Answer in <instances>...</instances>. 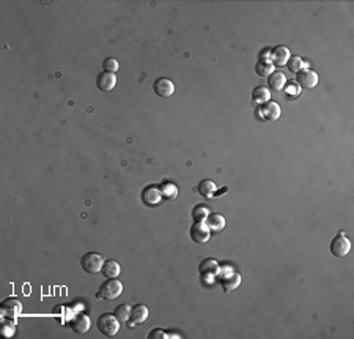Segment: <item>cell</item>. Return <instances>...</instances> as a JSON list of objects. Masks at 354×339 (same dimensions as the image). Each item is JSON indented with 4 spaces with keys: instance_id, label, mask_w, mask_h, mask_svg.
Instances as JSON below:
<instances>
[{
    "instance_id": "6da1fadb",
    "label": "cell",
    "mask_w": 354,
    "mask_h": 339,
    "mask_svg": "<svg viewBox=\"0 0 354 339\" xmlns=\"http://www.w3.org/2000/svg\"><path fill=\"white\" fill-rule=\"evenodd\" d=\"M96 325H98V330L107 337H113L118 334V331H120V320L116 319L115 314L107 312V314L99 315Z\"/></svg>"
},
{
    "instance_id": "7a4b0ae2",
    "label": "cell",
    "mask_w": 354,
    "mask_h": 339,
    "mask_svg": "<svg viewBox=\"0 0 354 339\" xmlns=\"http://www.w3.org/2000/svg\"><path fill=\"white\" fill-rule=\"evenodd\" d=\"M122 294H123V284L115 278V279H107L105 283H102L96 297L107 300V301H113L116 298H120Z\"/></svg>"
},
{
    "instance_id": "3957f363",
    "label": "cell",
    "mask_w": 354,
    "mask_h": 339,
    "mask_svg": "<svg viewBox=\"0 0 354 339\" xmlns=\"http://www.w3.org/2000/svg\"><path fill=\"white\" fill-rule=\"evenodd\" d=\"M104 257L98 252H87L84 257H82L80 265L84 268V272L91 273V275H96L101 273L102 270V265H104Z\"/></svg>"
},
{
    "instance_id": "277c9868",
    "label": "cell",
    "mask_w": 354,
    "mask_h": 339,
    "mask_svg": "<svg viewBox=\"0 0 354 339\" xmlns=\"http://www.w3.org/2000/svg\"><path fill=\"white\" fill-rule=\"evenodd\" d=\"M225 272L227 273H220V270H219L217 278H219V281L222 284L223 292H231L241 284V276H240V273L233 272L231 268H228V270H225Z\"/></svg>"
},
{
    "instance_id": "5b68a950",
    "label": "cell",
    "mask_w": 354,
    "mask_h": 339,
    "mask_svg": "<svg viewBox=\"0 0 354 339\" xmlns=\"http://www.w3.org/2000/svg\"><path fill=\"white\" fill-rule=\"evenodd\" d=\"M351 251V241L343 235V232H340L338 235L330 241V252L335 257H345Z\"/></svg>"
},
{
    "instance_id": "8992f818",
    "label": "cell",
    "mask_w": 354,
    "mask_h": 339,
    "mask_svg": "<svg viewBox=\"0 0 354 339\" xmlns=\"http://www.w3.org/2000/svg\"><path fill=\"white\" fill-rule=\"evenodd\" d=\"M0 309H2L4 317L16 320V317L22 312V303L18 298H7V300L2 301V306H0Z\"/></svg>"
},
{
    "instance_id": "52a82bcc",
    "label": "cell",
    "mask_w": 354,
    "mask_h": 339,
    "mask_svg": "<svg viewBox=\"0 0 354 339\" xmlns=\"http://www.w3.org/2000/svg\"><path fill=\"white\" fill-rule=\"evenodd\" d=\"M296 80L299 87L305 89V90H312L318 86V74L313 71V69H301L296 76Z\"/></svg>"
},
{
    "instance_id": "ba28073f",
    "label": "cell",
    "mask_w": 354,
    "mask_h": 339,
    "mask_svg": "<svg viewBox=\"0 0 354 339\" xmlns=\"http://www.w3.org/2000/svg\"><path fill=\"white\" fill-rule=\"evenodd\" d=\"M189 233H191V238L198 244H203L211 238V230L206 223H194Z\"/></svg>"
},
{
    "instance_id": "9c48e42d",
    "label": "cell",
    "mask_w": 354,
    "mask_h": 339,
    "mask_svg": "<svg viewBox=\"0 0 354 339\" xmlns=\"http://www.w3.org/2000/svg\"><path fill=\"white\" fill-rule=\"evenodd\" d=\"M219 270L220 268H219V265L214 259H206L198 267V272H200V275H202V278L205 279V281H211V279L217 278Z\"/></svg>"
},
{
    "instance_id": "30bf717a",
    "label": "cell",
    "mask_w": 354,
    "mask_h": 339,
    "mask_svg": "<svg viewBox=\"0 0 354 339\" xmlns=\"http://www.w3.org/2000/svg\"><path fill=\"white\" fill-rule=\"evenodd\" d=\"M280 114H282L280 106L274 101H268V103L262 104V109H260V117H262L263 120H268V122L279 120Z\"/></svg>"
},
{
    "instance_id": "8fae6325",
    "label": "cell",
    "mask_w": 354,
    "mask_h": 339,
    "mask_svg": "<svg viewBox=\"0 0 354 339\" xmlns=\"http://www.w3.org/2000/svg\"><path fill=\"white\" fill-rule=\"evenodd\" d=\"M153 90H155V93L161 98H170L175 93V86H173V82L170 79L161 77V79L156 80L155 86H153Z\"/></svg>"
},
{
    "instance_id": "7c38bea8",
    "label": "cell",
    "mask_w": 354,
    "mask_h": 339,
    "mask_svg": "<svg viewBox=\"0 0 354 339\" xmlns=\"http://www.w3.org/2000/svg\"><path fill=\"white\" fill-rule=\"evenodd\" d=\"M69 326H71V330H73L74 333H77V334H85V333L90 330L91 322H90V317H88L87 314H77L76 317L71 319Z\"/></svg>"
},
{
    "instance_id": "4fadbf2b",
    "label": "cell",
    "mask_w": 354,
    "mask_h": 339,
    "mask_svg": "<svg viewBox=\"0 0 354 339\" xmlns=\"http://www.w3.org/2000/svg\"><path fill=\"white\" fill-rule=\"evenodd\" d=\"M148 314L150 311L145 305H137L136 308H133L131 319H129V328H133V326L140 325V323H145L148 319Z\"/></svg>"
},
{
    "instance_id": "5bb4252c",
    "label": "cell",
    "mask_w": 354,
    "mask_h": 339,
    "mask_svg": "<svg viewBox=\"0 0 354 339\" xmlns=\"http://www.w3.org/2000/svg\"><path fill=\"white\" fill-rule=\"evenodd\" d=\"M96 86L99 90L102 92H112L116 86V76L113 73H107V71H104L98 76L96 79Z\"/></svg>"
},
{
    "instance_id": "9a60e30c",
    "label": "cell",
    "mask_w": 354,
    "mask_h": 339,
    "mask_svg": "<svg viewBox=\"0 0 354 339\" xmlns=\"http://www.w3.org/2000/svg\"><path fill=\"white\" fill-rule=\"evenodd\" d=\"M142 199H144V202L148 205V207H155L161 202V190L156 188V186H147L144 190V194H142Z\"/></svg>"
},
{
    "instance_id": "2e32d148",
    "label": "cell",
    "mask_w": 354,
    "mask_h": 339,
    "mask_svg": "<svg viewBox=\"0 0 354 339\" xmlns=\"http://www.w3.org/2000/svg\"><path fill=\"white\" fill-rule=\"evenodd\" d=\"M290 51L288 48H285V46H279V48H276L273 51V55H271V58H273V63L276 66H283V65H287V62L290 60Z\"/></svg>"
},
{
    "instance_id": "e0dca14e",
    "label": "cell",
    "mask_w": 354,
    "mask_h": 339,
    "mask_svg": "<svg viewBox=\"0 0 354 339\" xmlns=\"http://www.w3.org/2000/svg\"><path fill=\"white\" fill-rule=\"evenodd\" d=\"M206 226L209 227V230L212 232H222L223 227H225V218L219 213H209L206 218Z\"/></svg>"
},
{
    "instance_id": "ac0fdd59",
    "label": "cell",
    "mask_w": 354,
    "mask_h": 339,
    "mask_svg": "<svg viewBox=\"0 0 354 339\" xmlns=\"http://www.w3.org/2000/svg\"><path fill=\"white\" fill-rule=\"evenodd\" d=\"M102 275L109 279H115L118 275L122 273V268H120V264L116 261H105L104 265H102Z\"/></svg>"
},
{
    "instance_id": "d6986e66",
    "label": "cell",
    "mask_w": 354,
    "mask_h": 339,
    "mask_svg": "<svg viewBox=\"0 0 354 339\" xmlns=\"http://www.w3.org/2000/svg\"><path fill=\"white\" fill-rule=\"evenodd\" d=\"M161 196L164 201H175L176 197H178V188H176V185L167 182V183H162L161 186Z\"/></svg>"
},
{
    "instance_id": "ffe728a7",
    "label": "cell",
    "mask_w": 354,
    "mask_h": 339,
    "mask_svg": "<svg viewBox=\"0 0 354 339\" xmlns=\"http://www.w3.org/2000/svg\"><path fill=\"white\" fill-rule=\"evenodd\" d=\"M197 191L200 193V196L211 199V197H214V194H216V183L211 182V180H202L198 185Z\"/></svg>"
},
{
    "instance_id": "44dd1931",
    "label": "cell",
    "mask_w": 354,
    "mask_h": 339,
    "mask_svg": "<svg viewBox=\"0 0 354 339\" xmlns=\"http://www.w3.org/2000/svg\"><path fill=\"white\" fill-rule=\"evenodd\" d=\"M252 101L255 104H265V103L271 101V92H269V89H266V87H257V89H254V92H252Z\"/></svg>"
},
{
    "instance_id": "7402d4cb",
    "label": "cell",
    "mask_w": 354,
    "mask_h": 339,
    "mask_svg": "<svg viewBox=\"0 0 354 339\" xmlns=\"http://www.w3.org/2000/svg\"><path fill=\"white\" fill-rule=\"evenodd\" d=\"M255 71L260 77H269L271 74L274 73V65L271 62H268V60H265V58H262V60L257 63Z\"/></svg>"
},
{
    "instance_id": "603a6c76",
    "label": "cell",
    "mask_w": 354,
    "mask_h": 339,
    "mask_svg": "<svg viewBox=\"0 0 354 339\" xmlns=\"http://www.w3.org/2000/svg\"><path fill=\"white\" fill-rule=\"evenodd\" d=\"M268 79H269V87L273 90H277V92L285 87V82H287L285 74L280 73V71H274Z\"/></svg>"
},
{
    "instance_id": "cb8c5ba5",
    "label": "cell",
    "mask_w": 354,
    "mask_h": 339,
    "mask_svg": "<svg viewBox=\"0 0 354 339\" xmlns=\"http://www.w3.org/2000/svg\"><path fill=\"white\" fill-rule=\"evenodd\" d=\"M0 333H2L4 337H13L15 333H16V322H15V319L5 317L4 323H2V328H0Z\"/></svg>"
},
{
    "instance_id": "d4e9b609",
    "label": "cell",
    "mask_w": 354,
    "mask_h": 339,
    "mask_svg": "<svg viewBox=\"0 0 354 339\" xmlns=\"http://www.w3.org/2000/svg\"><path fill=\"white\" fill-rule=\"evenodd\" d=\"M208 215H209V208L206 205H197L192 210V218H194L195 223H205Z\"/></svg>"
},
{
    "instance_id": "484cf974",
    "label": "cell",
    "mask_w": 354,
    "mask_h": 339,
    "mask_svg": "<svg viewBox=\"0 0 354 339\" xmlns=\"http://www.w3.org/2000/svg\"><path fill=\"white\" fill-rule=\"evenodd\" d=\"M131 312H133V308L129 305H120L115 309L116 319L120 322H126V323L129 322V319H131Z\"/></svg>"
},
{
    "instance_id": "4316f807",
    "label": "cell",
    "mask_w": 354,
    "mask_h": 339,
    "mask_svg": "<svg viewBox=\"0 0 354 339\" xmlns=\"http://www.w3.org/2000/svg\"><path fill=\"white\" fill-rule=\"evenodd\" d=\"M287 65H288V69H290L291 73H296L298 74L301 69L304 68V60L299 55H293V57H290V60L287 62Z\"/></svg>"
},
{
    "instance_id": "83f0119b",
    "label": "cell",
    "mask_w": 354,
    "mask_h": 339,
    "mask_svg": "<svg viewBox=\"0 0 354 339\" xmlns=\"http://www.w3.org/2000/svg\"><path fill=\"white\" fill-rule=\"evenodd\" d=\"M102 68L107 73H113L115 74L118 71V62L115 60V58H105L104 63H102Z\"/></svg>"
},
{
    "instance_id": "f1b7e54d",
    "label": "cell",
    "mask_w": 354,
    "mask_h": 339,
    "mask_svg": "<svg viewBox=\"0 0 354 339\" xmlns=\"http://www.w3.org/2000/svg\"><path fill=\"white\" fill-rule=\"evenodd\" d=\"M165 337H169V334L164 330H153L148 334V339H165Z\"/></svg>"
}]
</instances>
